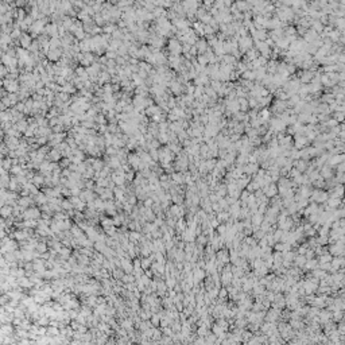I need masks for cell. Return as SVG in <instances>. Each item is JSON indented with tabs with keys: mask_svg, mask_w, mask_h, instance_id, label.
<instances>
[{
	"mask_svg": "<svg viewBox=\"0 0 345 345\" xmlns=\"http://www.w3.org/2000/svg\"><path fill=\"white\" fill-rule=\"evenodd\" d=\"M102 30H104V33H112V34H113L118 29H116L115 24H105L104 27H102Z\"/></svg>",
	"mask_w": 345,
	"mask_h": 345,
	"instance_id": "cell-8",
	"label": "cell"
},
{
	"mask_svg": "<svg viewBox=\"0 0 345 345\" xmlns=\"http://www.w3.org/2000/svg\"><path fill=\"white\" fill-rule=\"evenodd\" d=\"M132 173H133V171H128V174H125V178H127V180H131V178L133 177Z\"/></svg>",
	"mask_w": 345,
	"mask_h": 345,
	"instance_id": "cell-11",
	"label": "cell"
},
{
	"mask_svg": "<svg viewBox=\"0 0 345 345\" xmlns=\"http://www.w3.org/2000/svg\"><path fill=\"white\" fill-rule=\"evenodd\" d=\"M19 41H20V44H22V47L23 49H30V46L33 44V39H31L30 35L27 34H22V37L19 38Z\"/></svg>",
	"mask_w": 345,
	"mask_h": 345,
	"instance_id": "cell-4",
	"label": "cell"
},
{
	"mask_svg": "<svg viewBox=\"0 0 345 345\" xmlns=\"http://www.w3.org/2000/svg\"><path fill=\"white\" fill-rule=\"evenodd\" d=\"M33 181L37 183V185H42V183L44 182V180H43V175H35L34 178H33Z\"/></svg>",
	"mask_w": 345,
	"mask_h": 345,
	"instance_id": "cell-9",
	"label": "cell"
},
{
	"mask_svg": "<svg viewBox=\"0 0 345 345\" xmlns=\"http://www.w3.org/2000/svg\"><path fill=\"white\" fill-rule=\"evenodd\" d=\"M78 61H80V64H81V65L89 68L91 65H93L95 57H93L92 53H81V54L78 55Z\"/></svg>",
	"mask_w": 345,
	"mask_h": 345,
	"instance_id": "cell-2",
	"label": "cell"
},
{
	"mask_svg": "<svg viewBox=\"0 0 345 345\" xmlns=\"http://www.w3.org/2000/svg\"><path fill=\"white\" fill-rule=\"evenodd\" d=\"M3 85L4 89L8 91L10 93H16L19 92V85H18V81L14 78H4L3 80Z\"/></svg>",
	"mask_w": 345,
	"mask_h": 345,
	"instance_id": "cell-1",
	"label": "cell"
},
{
	"mask_svg": "<svg viewBox=\"0 0 345 345\" xmlns=\"http://www.w3.org/2000/svg\"><path fill=\"white\" fill-rule=\"evenodd\" d=\"M61 166L62 167H68V166H70V159L69 158H64L61 160Z\"/></svg>",
	"mask_w": 345,
	"mask_h": 345,
	"instance_id": "cell-10",
	"label": "cell"
},
{
	"mask_svg": "<svg viewBox=\"0 0 345 345\" xmlns=\"http://www.w3.org/2000/svg\"><path fill=\"white\" fill-rule=\"evenodd\" d=\"M61 57H62V51L60 50V49H53V50H50L47 53V58L50 61H58Z\"/></svg>",
	"mask_w": 345,
	"mask_h": 345,
	"instance_id": "cell-5",
	"label": "cell"
},
{
	"mask_svg": "<svg viewBox=\"0 0 345 345\" xmlns=\"http://www.w3.org/2000/svg\"><path fill=\"white\" fill-rule=\"evenodd\" d=\"M169 50H170V53H171V55H178L182 51V47H181V44L177 39H170L169 41Z\"/></svg>",
	"mask_w": 345,
	"mask_h": 345,
	"instance_id": "cell-3",
	"label": "cell"
},
{
	"mask_svg": "<svg viewBox=\"0 0 345 345\" xmlns=\"http://www.w3.org/2000/svg\"><path fill=\"white\" fill-rule=\"evenodd\" d=\"M61 154H62V152H61V151H60V150H58L57 147H55V149H53L50 152H49V158L53 159V160H54V162H55V160H58V159L61 158Z\"/></svg>",
	"mask_w": 345,
	"mask_h": 345,
	"instance_id": "cell-6",
	"label": "cell"
},
{
	"mask_svg": "<svg viewBox=\"0 0 345 345\" xmlns=\"http://www.w3.org/2000/svg\"><path fill=\"white\" fill-rule=\"evenodd\" d=\"M170 89H171V92L175 93V95H178V93L182 91L181 84L178 82V81H170Z\"/></svg>",
	"mask_w": 345,
	"mask_h": 345,
	"instance_id": "cell-7",
	"label": "cell"
}]
</instances>
